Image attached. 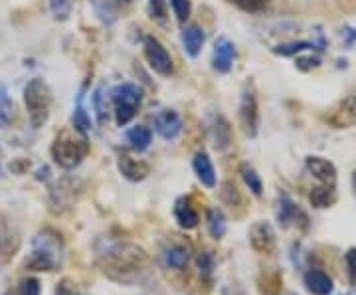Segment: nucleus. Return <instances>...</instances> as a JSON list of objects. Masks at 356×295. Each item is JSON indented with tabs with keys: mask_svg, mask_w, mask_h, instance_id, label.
<instances>
[{
	"mask_svg": "<svg viewBox=\"0 0 356 295\" xmlns=\"http://www.w3.org/2000/svg\"><path fill=\"white\" fill-rule=\"evenodd\" d=\"M97 266L113 282L131 283L149 270L151 257L140 246L127 240H102L97 246Z\"/></svg>",
	"mask_w": 356,
	"mask_h": 295,
	"instance_id": "obj_1",
	"label": "nucleus"
},
{
	"mask_svg": "<svg viewBox=\"0 0 356 295\" xmlns=\"http://www.w3.org/2000/svg\"><path fill=\"white\" fill-rule=\"evenodd\" d=\"M50 153L51 159H54V163H56L58 167L64 168V170H74V168L79 167V165L83 163V159L88 157V137L81 135V133H77L76 129H74V131L65 129V131L56 135V139L51 143Z\"/></svg>",
	"mask_w": 356,
	"mask_h": 295,
	"instance_id": "obj_2",
	"label": "nucleus"
},
{
	"mask_svg": "<svg viewBox=\"0 0 356 295\" xmlns=\"http://www.w3.org/2000/svg\"><path fill=\"white\" fill-rule=\"evenodd\" d=\"M62 238L56 232H40L32 242V254L26 260V268L32 271H54L62 264Z\"/></svg>",
	"mask_w": 356,
	"mask_h": 295,
	"instance_id": "obj_3",
	"label": "nucleus"
},
{
	"mask_svg": "<svg viewBox=\"0 0 356 295\" xmlns=\"http://www.w3.org/2000/svg\"><path fill=\"white\" fill-rule=\"evenodd\" d=\"M51 97L50 86L42 77H32L24 86V105L30 125L34 129L44 127L48 123L51 113Z\"/></svg>",
	"mask_w": 356,
	"mask_h": 295,
	"instance_id": "obj_4",
	"label": "nucleus"
},
{
	"mask_svg": "<svg viewBox=\"0 0 356 295\" xmlns=\"http://www.w3.org/2000/svg\"><path fill=\"white\" fill-rule=\"evenodd\" d=\"M143 97H145L143 90L133 81H123V83H117L115 88H111L109 99L113 103L117 127H125L137 117L140 105H143Z\"/></svg>",
	"mask_w": 356,
	"mask_h": 295,
	"instance_id": "obj_5",
	"label": "nucleus"
},
{
	"mask_svg": "<svg viewBox=\"0 0 356 295\" xmlns=\"http://www.w3.org/2000/svg\"><path fill=\"white\" fill-rule=\"evenodd\" d=\"M143 51H145V60L151 65L154 74L168 77L175 74V60L165 48V44L154 36H145L143 40Z\"/></svg>",
	"mask_w": 356,
	"mask_h": 295,
	"instance_id": "obj_6",
	"label": "nucleus"
},
{
	"mask_svg": "<svg viewBox=\"0 0 356 295\" xmlns=\"http://www.w3.org/2000/svg\"><path fill=\"white\" fill-rule=\"evenodd\" d=\"M275 218H277V222H280V226L283 230H287L291 226H299L303 230L309 228V216L305 214V210H301L299 205L287 193H281L277 196Z\"/></svg>",
	"mask_w": 356,
	"mask_h": 295,
	"instance_id": "obj_7",
	"label": "nucleus"
},
{
	"mask_svg": "<svg viewBox=\"0 0 356 295\" xmlns=\"http://www.w3.org/2000/svg\"><path fill=\"white\" fill-rule=\"evenodd\" d=\"M240 125L245 137L255 139L259 133V105L252 88H245L240 97Z\"/></svg>",
	"mask_w": 356,
	"mask_h": 295,
	"instance_id": "obj_8",
	"label": "nucleus"
},
{
	"mask_svg": "<svg viewBox=\"0 0 356 295\" xmlns=\"http://www.w3.org/2000/svg\"><path fill=\"white\" fill-rule=\"evenodd\" d=\"M250 246L261 256H271L277 250V234L266 220H257L250 228Z\"/></svg>",
	"mask_w": 356,
	"mask_h": 295,
	"instance_id": "obj_9",
	"label": "nucleus"
},
{
	"mask_svg": "<svg viewBox=\"0 0 356 295\" xmlns=\"http://www.w3.org/2000/svg\"><path fill=\"white\" fill-rule=\"evenodd\" d=\"M236 44L226 36H220L214 42V51H212V70L218 74H229L234 62H236Z\"/></svg>",
	"mask_w": 356,
	"mask_h": 295,
	"instance_id": "obj_10",
	"label": "nucleus"
},
{
	"mask_svg": "<svg viewBox=\"0 0 356 295\" xmlns=\"http://www.w3.org/2000/svg\"><path fill=\"white\" fill-rule=\"evenodd\" d=\"M332 129H350L356 125V90L348 93L327 117Z\"/></svg>",
	"mask_w": 356,
	"mask_h": 295,
	"instance_id": "obj_11",
	"label": "nucleus"
},
{
	"mask_svg": "<svg viewBox=\"0 0 356 295\" xmlns=\"http://www.w3.org/2000/svg\"><path fill=\"white\" fill-rule=\"evenodd\" d=\"M305 168L307 173L317 179L321 184H327V186H334L337 179H339V170L334 167V163H331L329 159L325 157H317V154H311L305 159Z\"/></svg>",
	"mask_w": 356,
	"mask_h": 295,
	"instance_id": "obj_12",
	"label": "nucleus"
},
{
	"mask_svg": "<svg viewBox=\"0 0 356 295\" xmlns=\"http://www.w3.org/2000/svg\"><path fill=\"white\" fill-rule=\"evenodd\" d=\"M117 170L121 173L123 179L131 182H143L151 175V165L143 159H135L129 153H119L117 157Z\"/></svg>",
	"mask_w": 356,
	"mask_h": 295,
	"instance_id": "obj_13",
	"label": "nucleus"
},
{
	"mask_svg": "<svg viewBox=\"0 0 356 295\" xmlns=\"http://www.w3.org/2000/svg\"><path fill=\"white\" fill-rule=\"evenodd\" d=\"M191 246L186 244V242H182V240H172L163 250V264H165V268H168V270H186L188 264H191Z\"/></svg>",
	"mask_w": 356,
	"mask_h": 295,
	"instance_id": "obj_14",
	"label": "nucleus"
},
{
	"mask_svg": "<svg viewBox=\"0 0 356 295\" xmlns=\"http://www.w3.org/2000/svg\"><path fill=\"white\" fill-rule=\"evenodd\" d=\"M327 48V42H325V36L318 32V38L317 40H293V42H285V44H280V46H275V48H271V51L275 54V56H281V58H295V56H299V54H303V51H325Z\"/></svg>",
	"mask_w": 356,
	"mask_h": 295,
	"instance_id": "obj_15",
	"label": "nucleus"
},
{
	"mask_svg": "<svg viewBox=\"0 0 356 295\" xmlns=\"http://www.w3.org/2000/svg\"><path fill=\"white\" fill-rule=\"evenodd\" d=\"M154 131L165 139V141H175L182 133V119L177 111L172 109H163L154 115Z\"/></svg>",
	"mask_w": 356,
	"mask_h": 295,
	"instance_id": "obj_16",
	"label": "nucleus"
},
{
	"mask_svg": "<svg viewBox=\"0 0 356 295\" xmlns=\"http://www.w3.org/2000/svg\"><path fill=\"white\" fill-rule=\"evenodd\" d=\"M180 42H182L184 54L188 58H192V60H196L202 54L204 44H206V32L198 24L184 26L182 28V34H180Z\"/></svg>",
	"mask_w": 356,
	"mask_h": 295,
	"instance_id": "obj_17",
	"label": "nucleus"
},
{
	"mask_svg": "<svg viewBox=\"0 0 356 295\" xmlns=\"http://www.w3.org/2000/svg\"><path fill=\"white\" fill-rule=\"evenodd\" d=\"M303 283H305L307 292L311 295H331L334 292V282L332 278L321 268H311L305 271L303 276Z\"/></svg>",
	"mask_w": 356,
	"mask_h": 295,
	"instance_id": "obj_18",
	"label": "nucleus"
},
{
	"mask_svg": "<svg viewBox=\"0 0 356 295\" xmlns=\"http://www.w3.org/2000/svg\"><path fill=\"white\" fill-rule=\"evenodd\" d=\"M175 220H177V224L182 228V230H194L198 224H200V214H198V210L194 208L192 205V200L188 196H180L177 198V202H175Z\"/></svg>",
	"mask_w": 356,
	"mask_h": 295,
	"instance_id": "obj_19",
	"label": "nucleus"
},
{
	"mask_svg": "<svg viewBox=\"0 0 356 295\" xmlns=\"http://www.w3.org/2000/svg\"><path fill=\"white\" fill-rule=\"evenodd\" d=\"M192 168H194V175L202 182V186L216 189V168H214V163H212L210 154L206 153V151H198V153L194 154Z\"/></svg>",
	"mask_w": 356,
	"mask_h": 295,
	"instance_id": "obj_20",
	"label": "nucleus"
},
{
	"mask_svg": "<svg viewBox=\"0 0 356 295\" xmlns=\"http://www.w3.org/2000/svg\"><path fill=\"white\" fill-rule=\"evenodd\" d=\"M125 137H127L129 147L135 151V153H145L151 145H153V131L149 127H145V125H135V127H131L125 133Z\"/></svg>",
	"mask_w": 356,
	"mask_h": 295,
	"instance_id": "obj_21",
	"label": "nucleus"
},
{
	"mask_svg": "<svg viewBox=\"0 0 356 295\" xmlns=\"http://www.w3.org/2000/svg\"><path fill=\"white\" fill-rule=\"evenodd\" d=\"M210 133H212V143H214V147H216L218 151H226L229 145H232V127H229L226 117H214Z\"/></svg>",
	"mask_w": 356,
	"mask_h": 295,
	"instance_id": "obj_22",
	"label": "nucleus"
},
{
	"mask_svg": "<svg viewBox=\"0 0 356 295\" xmlns=\"http://www.w3.org/2000/svg\"><path fill=\"white\" fill-rule=\"evenodd\" d=\"M309 202L313 208L317 210H325V208H331L337 205V193H334V186H327V184H321V186H313L311 193H309Z\"/></svg>",
	"mask_w": 356,
	"mask_h": 295,
	"instance_id": "obj_23",
	"label": "nucleus"
},
{
	"mask_svg": "<svg viewBox=\"0 0 356 295\" xmlns=\"http://www.w3.org/2000/svg\"><path fill=\"white\" fill-rule=\"evenodd\" d=\"M206 226H208V232L214 240H222L228 232V220H226V214L220 210V208H210L208 214H206Z\"/></svg>",
	"mask_w": 356,
	"mask_h": 295,
	"instance_id": "obj_24",
	"label": "nucleus"
},
{
	"mask_svg": "<svg viewBox=\"0 0 356 295\" xmlns=\"http://www.w3.org/2000/svg\"><path fill=\"white\" fill-rule=\"evenodd\" d=\"M16 119V107L13 97L8 93V88L0 83V129H8Z\"/></svg>",
	"mask_w": 356,
	"mask_h": 295,
	"instance_id": "obj_25",
	"label": "nucleus"
},
{
	"mask_svg": "<svg viewBox=\"0 0 356 295\" xmlns=\"http://www.w3.org/2000/svg\"><path fill=\"white\" fill-rule=\"evenodd\" d=\"M238 173H240V177H242L243 184L250 189V193L257 196V198H261L264 196V180L259 177V173L255 170L250 163H242L240 168H238Z\"/></svg>",
	"mask_w": 356,
	"mask_h": 295,
	"instance_id": "obj_26",
	"label": "nucleus"
},
{
	"mask_svg": "<svg viewBox=\"0 0 356 295\" xmlns=\"http://www.w3.org/2000/svg\"><path fill=\"white\" fill-rule=\"evenodd\" d=\"M81 102H83V91L77 95L76 107H74V113H72V125H74L77 133L88 137V133L91 131V117L88 115V111H86V107H83Z\"/></svg>",
	"mask_w": 356,
	"mask_h": 295,
	"instance_id": "obj_27",
	"label": "nucleus"
},
{
	"mask_svg": "<svg viewBox=\"0 0 356 295\" xmlns=\"http://www.w3.org/2000/svg\"><path fill=\"white\" fill-rule=\"evenodd\" d=\"M220 198H222V202L226 206H229L232 210L243 206L242 193L238 191V186H236L232 180H224V182L220 184Z\"/></svg>",
	"mask_w": 356,
	"mask_h": 295,
	"instance_id": "obj_28",
	"label": "nucleus"
},
{
	"mask_svg": "<svg viewBox=\"0 0 356 295\" xmlns=\"http://www.w3.org/2000/svg\"><path fill=\"white\" fill-rule=\"evenodd\" d=\"M91 105H93V109H95L97 123H99V125H105L107 119H109V107H107V95H105V88H103V86H97V88L93 90Z\"/></svg>",
	"mask_w": 356,
	"mask_h": 295,
	"instance_id": "obj_29",
	"label": "nucleus"
},
{
	"mask_svg": "<svg viewBox=\"0 0 356 295\" xmlns=\"http://www.w3.org/2000/svg\"><path fill=\"white\" fill-rule=\"evenodd\" d=\"M257 285L264 295H280L281 287H283V278L280 271H267V273H261Z\"/></svg>",
	"mask_w": 356,
	"mask_h": 295,
	"instance_id": "obj_30",
	"label": "nucleus"
},
{
	"mask_svg": "<svg viewBox=\"0 0 356 295\" xmlns=\"http://www.w3.org/2000/svg\"><path fill=\"white\" fill-rule=\"evenodd\" d=\"M323 64V56L321 51H303L299 56H295V67L299 72H311V70H317Z\"/></svg>",
	"mask_w": 356,
	"mask_h": 295,
	"instance_id": "obj_31",
	"label": "nucleus"
},
{
	"mask_svg": "<svg viewBox=\"0 0 356 295\" xmlns=\"http://www.w3.org/2000/svg\"><path fill=\"white\" fill-rule=\"evenodd\" d=\"M147 14L156 24H166L168 20V0H149L147 2Z\"/></svg>",
	"mask_w": 356,
	"mask_h": 295,
	"instance_id": "obj_32",
	"label": "nucleus"
},
{
	"mask_svg": "<svg viewBox=\"0 0 356 295\" xmlns=\"http://www.w3.org/2000/svg\"><path fill=\"white\" fill-rule=\"evenodd\" d=\"M196 264H198V271H200V280L208 283L212 282L214 270H216V260H214V256L210 252H202V254H198Z\"/></svg>",
	"mask_w": 356,
	"mask_h": 295,
	"instance_id": "obj_33",
	"label": "nucleus"
},
{
	"mask_svg": "<svg viewBox=\"0 0 356 295\" xmlns=\"http://www.w3.org/2000/svg\"><path fill=\"white\" fill-rule=\"evenodd\" d=\"M13 240H18L16 236H13V230L2 222L0 224V254L4 257H10L14 256V252L18 250V246L20 244H13ZM20 242V240H18Z\"/></svg>",
	"mask_w": 356,
	"mask_h": 295,
	"instance_id": "obj_34",
	"label": "nucleus"
},
{
	"mask_svg": "<svg viewBox=\"0 0 356 295\" xmlns=\"http://www.w3.org/2000/svg\"><path fill=\"white\" fill-rule=\"evenodd\" d=\"M229 4H234L236 8H240L243 13H250V14H257V13H264L267 6H269V2L271 0H228Z\"/></svg>",
	"mask_w": 356,
	"mask_h": 295,
	"instance_id": "obj_35",
	"label": "nucleus"
},
{
	"mask_svg": "<svg viewBox=\"0 0 356 295\" xmlns=\"http://www.w3.org/2000/svg\"><path fill=\"white\" fill-rule=\"evenodd\" d=\"M170 8L177 16V20L180 24H186L188 18L192 16V2L191 0H170Z\"/></svg>",
	"mask_w": 356,
	"mask_h": 295,
	"instance_id": "obj_36",
	"label": "nucleus"
},
{
	"mask_svg": "<svg viewBox=\"0 0 356 295\" xmlns=\"http://www.w3.org/2000/svg\"><path fill=\"white\" fill-rule=\"evenodd\" d=\"M50 6L56 20H67L74 8V0H50Z\"/></svg>",
	"mask_w": 356,
	"mask_h": 295,
	"instance_id": "obj_37",
	"label": "nucleus"
},
{
	"mask_svg": "<svg viewBox=\"0 0 356 295\" xmlns=\"http://www.w3.org/2000/svg\"><path fill=\"white\" fill-rule=\"evenodd\" d=\"M18 295H40L42 294V285H40L38 278H26L20 283V287H18Z\"/></svg>",
	"mask_w": 356,
	"mask_h": 295,
	"instance_id": "obj_38",
	"label": "nucleus"
},
{
	"mask_svg": "<svg viewBox=\"0 0 356 295\" xmlns=\"http://www.w3.org/2000/svg\"><path fill=\"white\" fill-rule=\"evenodd\" d=\"M344 266L348 271V278L356 282V248H348L344 254Z\"/></svg>",
	"mask_w": 356,
	"mask_h": 295,
	"instance_id": "obj_39",
	"label": "nucleus"
},
{
	"mask_svg": "<svg viewBox=\"0 0 356 295\" xmlns=\"http://www.w3.org/2000/svg\"><path fill=\"white\" fill-rule=\"evenodd\" d=\"M56 295H81L77 285L70 278H64L62 282L56 285Z\"/></svg>",
	"mask_w": 356,
	"mask_h": 295,
	"instance_id": "obj_40",
	"label": "nucleus"
},
{
	"mask_svg": "<svg viewBox=\"0 0 356 295\" xmlns=\"http://www.w3.org/2000/svg\"><path fill=\"white\" fill-rule=\"evenodd\" d=\"M343 44H344V48H353V46L356 44L355 26H344L343 28Z\"/></svg>",
	"mask_w": 356,
	"mask_h": 295,
	"instance_id": "obj_41",
	"label": "nucleus"
},
{
	"mask_svg": "<svg viewBox=\"0 0 356 295\" xmlns=\"http://www.w3.org/2000/svg\"><path fill=\"white\" fill-rule=\"evenodd\" d=\"M117 2H119V4H121V6H129V4H131V2H133V0H117Z\"/></svg>",
	"mask_w": 356,
	"mask_h": 295,
	"instance_id": "obj_42",
	"label": "nucleus"
},
{
	"mask_svg": "<svg viewBox=\"0 0 356 295\" xmlns=\"http://www.w3.org/2000/svg\"><path fill=\"white\" fill-rule=\"evenodd\" d=\"M353 189H355V194H356V170L353 173Z\"/></svg>",
	"mask_w": 356,
	"mask_h": 295,
	"instance_id": "obj_43",
	"label": "nucleus"
},
{
	"mask_svg": "<svg viewBox=\"0 0 356 295\" xmlns=\"http://www.w3.org/2000/svg\"><path fill=\"white\" fill-rule=\"evenodd\" d=\"M4 295H18V294H14V292H6V294Z\"/></svg>",
	"mask_w": 356,
	"mask_h": 295,
	"instance_id": "obj_44",
	"label": "nucleus"
}]
</instances>
